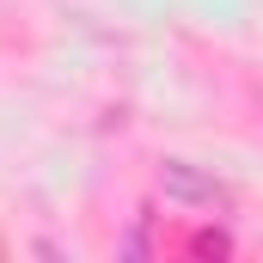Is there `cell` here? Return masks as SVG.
Returning a JSON list of instances; mask_svg holds the SVG:
<instances>
[{"label": "cell", "instance_id": "obj_1", "mask_svg": "<svg viewBox=\"0 0 263 263\" xmlns=\"http://www.w3.org/2000/svg\"><path fill=\"white\" fill-rule=\"evenodd\" d=\"M159 190L178 196V202H220L227 196L214 178H202L196 165H184V159H165V165H159Z\"/></svg>", "mask_w": 263, "mask_h": 263}, {"label": "cell", "instance_id": "obj_2", "mask_svg": "<svg viewBox=\"0 0 263 263\" xmlns=\"http://www.w3.org/2000/svg\"><path fill=\"white\" fill-rule=\"evenodd\" d=\"M190 251H196V257H227V251H233V239H227V233H196V245H190Z\"/></svg>", "mask_w": 263, "mask_h": 263}]
</instances>
